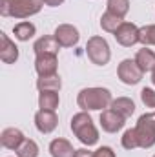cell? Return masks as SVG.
<instances>
[{"label": "cell", "instance_id": "cell-1", "mask_svg": "<svg viewBox=\"0 0 155 157\" xmlns=\"http://www.w3.org/2000/svg\"><path fill=\"white\" fill-rule=\"evenodd\" d=\"M113 102L112 91L108 88H84L77 95V104L82 112H95V110H106Z\"/></svg>", "mask_w": 155, "mask_h": 157}, {"label": "cell", "instance_id": "cell-2", "mask_svg": "<svg viewBox=\"0 0 155 157\" xmlns=\"http://www.w3.org/2000/svg\"><path fill=\"white\" fill-rule=\"evenodd\" d=\"M71 132L84 146H93L99 143V130L88 112H78L71 117Z\"/></svg>", "mask_w": 155, "mask_h": 157}, {"label": "cell", "instance_id": "cell-3", "mask_svg": "<svg viewBox=\"0 0 155 157\" xmlns=\"http://www.w3.org/2000/svg\"><path fill=\"white\" fill-rule=\"evenodd\" d=\"M44 6V0H0V15L11 18H29L37 15Z\"/></svg>", "mask_w": 155, "mask_h": 157}, {"label": "cell", "instance_id": "cell-4", "mask_svg": "<svg viewBox=\"0 0 155 157\" xmlns=\"http://www.w3.org/2000/svg\"><path fill=\"white\" fill-rule=\"evenodd\" d=\"M86 55L88 59L97 64V66H106L112 59V51H110V44L104 37H91L88 39V44H86Z\"/></svg>", "mask_w": 155, "mask_h": 157}, {"label": "cell", "instance_id": "cell-5", "mask_svg": "<svg viewBox=\"0 0 155 157\" xmlns=\"http://www.w3.org/2000/svg\"><path fill=\"white\" fill-rule=\"evenodd\" d=\"M139 148H152L155 144V113H144L141 115L135 124Z\"/></svg>", "mask_w": 155, "mask_h": 157}, {"label": "cell", "instance_id": "cell-6", "mask_svg": "<svg viewBox=\"0 0 155 157\" xmlns=\"http://www.w3.org/2000/svg\"><path fill=\"white\" fill-rule=\"evenodd\" d=\"M144 71L139 68V64L135 62V59H124L119 68H117V77L120 78L122 84H128V86H135L142 80Z\"/></svg>", "mask_w": 155, "mask_h": 157}, {"label": "cell", "instance_id": "cell-7", "mask_svg": "<svg viewBox=\"0 0 155 157\" xmlns=\"http://www.w3.org/2000/svg\"><path fill=\"white\" fill-rule=\"evenodd\" d=\"M113 37L120 46L131 48V46H135L139 42V28L135 24H131V22H122L119 26V29L113 33Z\"/></svg>", "mask_w": 155, "mask_h": 157}, {"label": "cell", "instance_id": "cell-8", "mask_svg": "<svg viewBox=\"0 0 155 157\" xmlns=\"http://www.w3.org/2000/svg\"><path fill=\"white\" fill-rule=\"evenodd\" d=\"M124 122H126V117L120 115L119 112H115L113 108H106L100 113V126L108 133H117L124 126Z\"/></svg>", "mask_w": 155, "mask_h": 157}, {"label": "cell", "instance_id": "cell-9", "mask_svg": "<svg viewBox=\"0 0 155 157\" xmlns=\"http://www.w3.org/2000/svg\"><path fill=\"white\" fill-rule=\"evenodd\" d=\"M53 35H55V39L59 40V44L62 48H73V46H77L78 39H80L78 29L75 26H71V24H60V26H57V29H55Z\"/></svg>", "mask_w": 155, "mask_h": 157}, {"label": "cell", "instance_id": "cell-10", "mask_svg": "<svg viewBox=\"0 0 155 157\" xmlns=\"http://www.w3.org/2000/svg\"><path fill=\"white\" fill-rule=\"evenodd\" d=\"M59 124V117L55 112L49 110H39L35 113V126L40 133H51Z\"/></svg>", "mask_w": 155, "mask_h": 157}, {"label": "cell", "instance_id": "cell-11", "mask_svg": "<svg viewBox=\"0 0 155 157\" xmlns=\"http://www.w3.org/2000/svg\"><path fill=\"white\" fill-rule=\"evenodd\" d=\"M0 60L6 64H13L18 60V48L4 31L0 33Z\"/></svg>", "mask_w": 155, "mask_h": 157}, {"label": "cell", "instance_id": "cell-12", "mask_svg": "<svg viewBox=\"0 0 155 157\" xmlns=\"http://www.w3.org/2000/svg\"><path fill=\"white\" fill-rule=\"evenodd\" d=\"M57 55H37L35 59V70L39 77H47V75H57Z\"/></svg>", "mask_w": 155, "mask_h": 157}, {"label": "cell", "instance_id": "cell-13", "mask_svg": "<svg viewBox=\"0 0 155 157\" xmlns=\"http://www.w3.org/2000/svg\"><path fill=\"white\" fill-rule=\"evenodd\" d=\"M24 141H26V137H24V133H22L18 128H6V130L0 133V143H2V146L7 148V150H15V152H17Z\"/></svg>", "mask_w": 155, "mask_h": 157}, {"label": "cell", "instance_id": "cell-14", "mask_svg": "<svg viewBox=\"0 0 155 157\" xmlns=\"http://www.w3.org/2000/svg\"><path fill=\"white\" fill-rule=\"evenodd\" d=\"M60 48L62 46L59 44V40L55 39V35H44L33 46L35 55H57Z\"/></svg>", "mask_w": 155, "mask_h": 157}, {"label": "cell", "instance_id": "cell-15", "mask_svg": "<svg viewBox=\"0 0 155 157\" xmlns=\"http://www.w3.org/2000/svg\"><path fill=\"white\" fill-rule=\"evenodd\" d=\"M75 152L77 150L71 146V143L68 139L59 137V139H53L49 143V154H51V157H75Z\"/></svg>", "mask_w": 155, "mask_h": 157}, {"label": "cell", "instance_id": "cell-16", "mask_svg": "<svg viewBox=\"0 0 155 157\" xmlns=\"http://www.w3.org/2000/svg\"><path fill=\"white\" fill-rule=\"evenodd\" d=\"M135 62L139 64V68H141L144 73H146V71H153V68H155V53L144 46L142 49L137 51V55H135Z\"/></svg>", "mask_w": 155, "mask_h": 157}, {"label": "cell", "instance_id": "cell-17", "mask_svg": "<svg viewBox=\"0 0 155 157\" xmlns=\"http://www.w3.org/2000/svg\"><path fill=\"white\" fill-rule=\"evenodd\" d=\"M59 102H60L59 91H40V95H39V108L40 110L55 112L59 108Z\"/></svg>", "mask_w": 155, "mask_h": 157}, {"label": "cell", "instance_id": "cell-18", "mask_svg": "<svg viewBox=\"0 0 155 157\" xmlns=\"http://www.w3.org/2000/svg\"><path fill=\"white\" fill-rule=\"evenodd\" d=\"M110 108H113L115 112H119L120 115H124L128 119V117H131L133 112H135V102L130 97H117V99H113Z\"/></svg>", "mask_w": 155, "mask_h": 157}, {"label": "cell", "instance_id": "cell-19", "mask_svg": "<svg viewBox=\"0 0 155 157\" xmlns=\"http://www.w3.org/2000/svg\"><path fill=\"white\" fill-rule=\"evenodd\" d=\"M35 31H37V28H35V24H31V22H18L15 28H13V35H15V39L20 40V42H26V40H29L33 35H35Z\"/></svg>", "mask_w": 155, "mask_h": 157}, {"label": "cell", "instance_id": "cell-20", "mask_svg": "<svg viewBox=\"0 0 155 157\" xmlns=\"http://www.w3.org/2000/svg\"><path fill=\"white\" fill-rule=\"evenodd\" d=\"M39 91H59L62 88V78L59 75H47V77H39L37 80Z\"/></svg>", "mask_w": 155, "mask_h": 157}, {"label": "cell", "instance_id": "cell-21", "mask_svg": "<svg viewBox=\"0 0 155 157\" xmlns=\"http://www.w3.org/2000/svg\"><path fill=\"white\" fill-rule=\"evenodd\" d=\"M122 22H124V20H122L120 17H117L113 13H110V11H106V13L100 17V28H102L104 31H108V33H115Z\"/></svg>", "mask_w": 155, "mask_h": 157}, {"label": "cell", "instance_id": "cell-22", "mask_svg": "<svg viewBox=\"0 0 155 157\" xmlns=\"http://www.w3.org/2000/svg\"><path fill=\"white\" fill-rule=\"evenodd\" d=\"M108 11L124 18L130 11V0H108Z\"/></svg>", "mask_w": 155, "mask_h": 157}, {"label": "cell", "instance_id": "cell-23", "mask_svg": "<svg viewBox=\"0 0 155 157\" xmlns=\"http://www.w3.org/2000/svg\"><path fill=\"white\" fill-rule=\"evenodd\" d=\"M17 157H39V144L33 139H26L17 150Z\"/></svg>", "mask_w": 155, "mask_h": 157}, {"label": "cell", "instance_id": "cell-24", "mask_svg": "<svg viewBox=\"0 0 155 157\" xmlns=\"http://www.w3.org/2000/svg\"><path fill=\"white\" fill-rule=\"evenodd\" d=\"M139 42L142 46H155V24L139 28Z\"/></svg>", "mask_w": 155, "mask_h": 157}, {"label": "cell", "instance_id": "cell-25", "mask_svg": "<svg viewBox=\"0 0 155 157\" xmlns=\"http://www.w3.org/2000/svg\"><path fill=\"white\" fill-rule=\"evenodd\" d=\"M120 144H122V148H126V150H135V148H139V139H137L135 128H130V130L124 132V135H122V139H120Z\"/></svg>", "mask_w": 155, "mask_h": 157}, {"label": "cell", "instance_id": "cell-26", "mask_svg": "<svg viewBox=\"0 0 155 157\" xmlns=\"http://www.w3.org/2000/svg\"><path fill=\"white\" fill-rule=\"evenodd\" d=\"M141 101H142L144 106L155 108V90H152V88H142V91H141Z\"/></svg>", "mask_w": 155, "mask_h": 157}, {"label": "cell", "instance_id": "cell-27", "mask_svg": "<svg viewBox=\"0 0 155 157\" xmlns=\"http://www.w3.org/2000/svg\"><path fill=\"white\" fill-rule=\"evenodd\" d=\"M93 157H115V152L110 146H100L93 152Z\"/></svg>", "mask_w": 155, "mask_h": 157}, {"label": "cell", "instance_id": "cell-28", "mask_svg": "<svg viewBox=\"0 0 155 157\" xmlns=\"http://www.w3.org/2000/svg\"><path fill=\"white\" fill-rule=\"evenodd\" d=\"M75 157H93V152H89L88 148H80L75 152Z\"/></svg>", "mask_w": 155, "mask_h": 157}, {"label": "cell", "instance_id": "cell-29", "mask_svg": "<svg viewBox=\"0 0 155 157\" xmlns=\"http://www.w3.org/2000/svg\"><path fill=\"white\" fill-rule=\"evenodd\" d=\"M44 4H46V6H49V7H57V6L64 4V0H44Z\"/></svg>", "mask_w": 155, "mask_h": 157}, {"label": "cell", "instance_id": "cell-30", "mask_svg": "<svg viewBox=\"0 0 155 157\" xmlns=\"http://www.w3.org/2000/svg\"><path fill=\"white\" fill-rule=\"evenodd\" d=\"M152 82H153V86H155V68H153V71H152Z\"/></svg>", "mask_w": 155, "mask_h": 157}, {"label": "cell", "instance_id": "cell-31", "mask_svg": "<svg viewBox=\"0 0 155 157\" xmlns=\"http://www.w3.org/2000/svg\"><path fill=\"white\" fill-rule=\"evenodd\" d=\"M153 157H155V155H153Z\"/></svg>", "mask_w": 155, "mask_h": 157}]
</instances>
